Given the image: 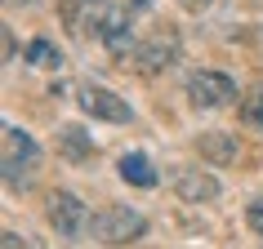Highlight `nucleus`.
<instances>
[{"label": "nucleus", "mask_w": 263, "mask_h": 249, "mask_svg": "<svg viewBox=\"0 0 263 249\" xmlns=\"http://www.w3.org/2000/svg\"><path fill=\"white\" fill-rule=\"evenodd\" d=\"M76 102H81L85 116H94V120H107V125H129L134 120V107L125 102L121 94H111L107 85H81L76 89Z\"/></svg>", "instance_id": "nucleus-6"}, {"label": "nucleus", "mask_w": 263, "mask_h": 249, "mask_svg": "<svg viewBox=\"0 0 263 249\" xmlns=\"http://www.w3.org/2000/svg\"><path fill=\"white\" fill-rule=\"evenodd\" d=\"M98 40L107 45L111 58H134V14L129 9H111L107 18H103V31H98Z\"/></svg>", "instance_id": "nucleus-8"}, {"label": "nucleus", "mask_w": 263, "mask_h": 249, "mask_svg": "<svg viewBox=\"0 0 263 249\" xmlns=\"http://www.w3.org/2000/svg\"><path fill=\"white\" fill-rule=\"evenodd\" d=\"M94 152H98V142L89 138V129H81V125H63L58 129V156L67 165H89Z\"/></svg>", "instance_id": "nucleus-10"}, {"label": "nucleus", "mask_w": 263, "mask_h": 249, "mask_svg": "<svg viewBox=\"0 0 263 249\" xmlns=\"http://www.w3.org/2000/svg\"><path fill=\"white\" fill-rule=\"evenodd\" d=\"M5 5H9V9H31L36 0H5Z\"/></svg>", "instance_id": "nucleus-19"}, {"label": "nucleus", "mask_w": 263, "mask_h": 249, "mask_svg": "<svg viewBox=\"0 0 263 249\" xmlns=\"http://www.w3.org/2000/svg\"><path fill=\"white\" fill-rule=\"evenodd\" d=\"M18 58V40H14V31L5 27V63H14Z\"/></svg>", "instance_id": "nucleus-17"}, {"label": "nucleus", "mask_w": 263, "mask_h": 249, "mask_svg": "<svg viewBox=\"0 0 263 249\" xmlns=\"http://www.w3.org/2000/svg\"><path fill=\"white\" fill-rule=\"evenodd\" d=\"M201 156H205L210 165H232L236 156H241V147H236V138L228 134V129H210V134H201Z\"/></svg>", "instance_id": "nucleus-11"}, {"label": "nucleus", "mask_w": 263, "mask_h": 249, "mask_svg": "<svg viewBox=\"0 0 263 249\" xmlns=\"http://www.w3.org/2000/svg\"><path fill=\"white\" fill-rule=\"evenodd\" d=\"M36 169H41V142L31 138L23 125L5 120V129H0V174H5V187L9 192H27L36 182Z\"/></svg>", "instance_id": "nucleus-1"}, {"label": "nucleus", "mask_w": 263, "mask_h": 249, "mask_svg": "<svg viewBox=\"0 0 263 249\" xmlns=\"http://www.w3.org/2000/svg\"><path fill=\"white\" fill-rule=\"evenodd\" d=\"M241 125L263 134V85H254V89L241 94Z\"/></svg>", "instance_id": "nucleus-14"}, {"label": "nucleus", "mask_w": 263, "mask_h": 249, "mask_svg": "<svg viewBox=\"0 0 263 249\" xmlns=\"http://www.w3.org/2000/svg\"><path fill=\"white\" fill-rule=\"evenodd\" d=\"M27 63H31V67H41V71H58V67H63V49H58L49 36H36V40L27 45Z\"/></svg>", "instance_id": "nucleus-13"}, {"label": "nucleus", "mask_w": 263, "mask_h": 249, "mask_svg": "<svg viewBox=\"0 0 263 249\" xmlns=\"http://www.w3.org/2000/svg\"><path fill=\"white\" fill-rule=\"evenodd\" d=\"M45 218H49V227H54L63 240H81V236H89V205H85L76 192H67V187H58V192H49V200H45Z\"/></svg>", "instance_id": "nucleus-3"}, {"label": "nucleus", "mask_w": 263, "mask_h": 249, "mask_svg": "<svg viewBox=\"0 0 263 249\" xmlns=\"http://www.w3.org/2000/svg\"><path fill=\"white\" fill-rule=\"evenodd\" d=\"M89 236H94L98 245H107V249H121V245H134V240L147 236V218H143L139 209H129V205H103L89 218Z\"/></svg>", "instance_id": "nucleus-2"}, {"label": "nucleus", "mask_w": 263, "mask_h": 249, "mask_svg": "<svg viewBox=\"0 0 263 249\" xmlns=\"http://www.w3.org/2000/svg\"><path fill=\"white\" fill-rule=\"evenodd\" d=\"M179 54H183V45H179V36L174 31H165V27H156L147 40H139V49H134V71H143V76H161V71H170L174 63H179Z\"/></svg>", "instance_id": "nucleus-5"}, {"label": "nucleus", "mask_w": 263, "mask_h": 249, "mask_svg": "<svg viewBox=\"0 0 263 249\" xmlns=\"http://www.w3.org/2000/svg\"><path fill=\"white\" fill-rule=\"evenodd\" d=\"M183 94H187V102H192L196 111H223L236 102V80L228 76V71H192L187 76V85H183Z\"/></svg>", "instance_id": "nucleus-4"}, {"label": "nucleus", "mask_w": 263, "mask_h": 249, "mask_svg": "<svg viewBox=\"0 0 263 249\" xmlns=\"http://www.w3.org/2000/svg\"><path fill=\"white\" fill-rule=\"evenodd\" d=\"M246 222H250V232L263 236V196H254V200L246 205Z\"/></svg>", "instance_id": "nucleus-15"}, {"label": "nucleus", "mask_w": 263, "mask_h": 249, "mask_svg": "<svg viewBox=\"0 0 263 249\" xmlns=\"http://www.w3.org/2000/svg\"><path fill=\"white\" fill-rule=\"evenodd\" d=\"M0 249H36V245H31L27 236H18L14 227H5V232H0Z\"/></svg>", "instance_id": "nucleus-16"}, {"label": "nucleus", "mask_w": 263, "mask_h": 249, "mask_svg": "<svg viewBox=\"0 0 263 249\" xmlns=\"http://www.w3.org/2000/svg\"><path fill=\"white\" fill-rule=\"evenodd\" d=\"M111 14L107 0H63V18H67V31L71 36H98L103 31V18Z\"/></svg>", "instance_id": "nucleus-7"}, {"label": "nucleus", "mask_w": 263, "mask_h": 249, "mask_svg": "<svg viewBox=\"0 0 263 249\" xmlns=\"http://www.w3.org/2000/svg\"><path fill=\"white\" fill-rule=\"evenodd\" d=\"M183 9H187V14H201V9H210V5H214V0H179Z\"/></svg>", "instance_id": "nucleus-18"}, {"label": "nucleus", "mask_w": 263, "mask_h": 249, "mask_svg": "<svg viewBox=\"0 0 263 249\" xmlns=\"http://www.w3.org/2000/svg\"><path fill=\"white\" fill-rule=\"evenodd\" d=\"M174 196L187 200V205H205V200L219 196V178L205 174V169H183L179 178H174Z\"/></svg>", "instance_id": "nucleus-9"}, {"label": "nucleus", "mask_w": 263, "mask_h": 249, "mask_svg": "<svg viewBox=\"0 0 263 249\" xmlns=\"http://www.w3.org/2000/svg\"><path fill=\"white\" fill-rule=\"evenodd\" d=\"M116 169H121V178L129 182V187H143V192L156 187V169H152V160H147L143 152H125Z\"/></svg>", "instance_id": "nucleus-12"}]
</instances>
